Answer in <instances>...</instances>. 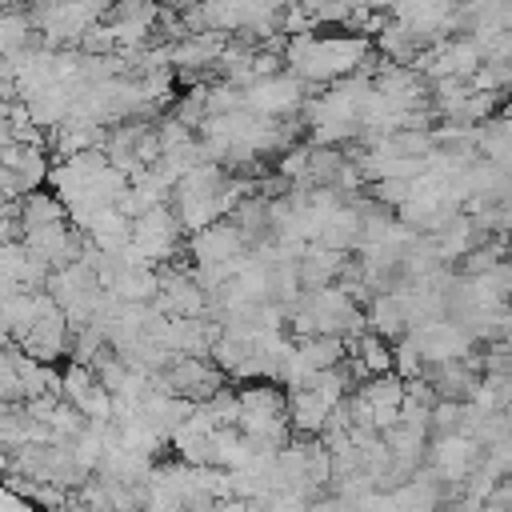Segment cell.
<instances>
[{"label": "cell", "instance_id": "cell-3", "mask_svg": "<svg viewBox=\"0 0 512 512\" xmlns=\"http://www.w3.org/2000/svg\"><path fill=\"white\" fill-rule=\"evenodd\" d=\"M508 252H512V248H508Z\"/></svg>", "mask_w": 512, "mask_h": 512}, {"label": "cell", "instance_id": "cell-2", "mask_svg": "<svg viewBox=\"0 0 512 512\" xmlns=\"http://www.w3.org/2000/svg\"><path fill=\"white\" fill-rule=\"evenodd\" d=\"M244 248H248V240L240 236V228L232 220H220V224L192 236V260L196 264H240Z\"/></svg>", "mask_w": 512, "mask_h": 512}, {"label": "cell", "instance_id": "cell-1", "mask_svg": "<svg viewBox=\"0 0 512 512\" xmlns=\"http://www.w3.org/2000/svg\"><path fill=\"white\" fill-rule=\"evenodd\" d=\"M300 100H304V80L288 76V72H280L272 80H256L252 88H244V108L256 116H268V120L300 108Z\"/></svg>", "mask_w": 512, "mask_h": 512}]
</instances>
